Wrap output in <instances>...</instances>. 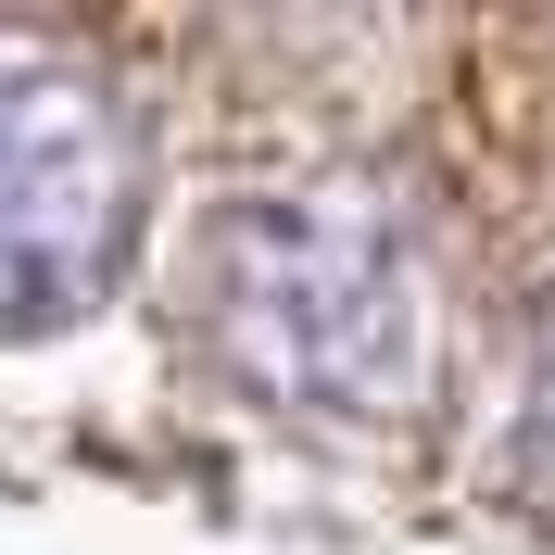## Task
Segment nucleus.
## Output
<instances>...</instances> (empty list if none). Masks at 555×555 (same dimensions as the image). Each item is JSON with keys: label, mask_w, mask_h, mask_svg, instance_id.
I'll use <instances>...</instances> for the list:
<instances>
[{"label": "nucleus", "mask_w": 555, "mask_h": 555, "mask_svg": "<svg viewBox=\"0 0 555 555\" xmlns=\"http://www.w3.org/2000/svg\"><path fill=\"white\" fill-rule=\"evenodd\" d=\"M203 328L266 404L404 429L442 379V253L429 203L379 165H291L228 190L203 228Z\"/></svg>", "instance_id": "1"}, {"label": "nucleus", "mask_w": 555, "mask_h": 555, "mask_svg": "<svg viewBox=\"0 0 555 555\" xmlns=\"http://www.w3.org/2000/svg\"><path fill=\"white\" fill-rule=\"evenodd\" d=\"M127 241V114L76 51L0 38V328L76 315Z\"/></svg>", "instance_id": "2"}]
</instances>
